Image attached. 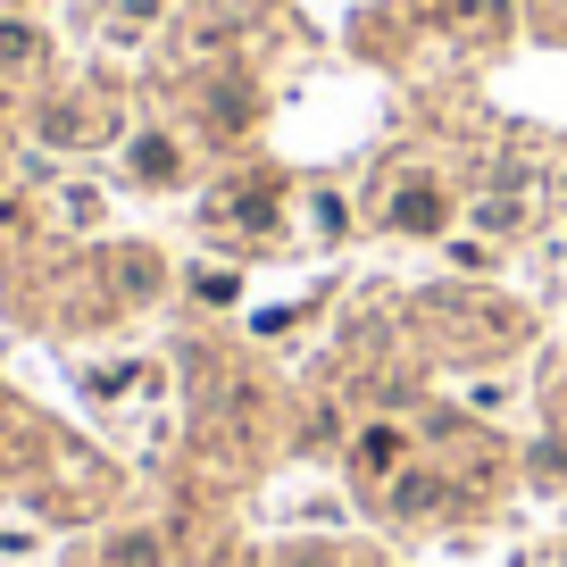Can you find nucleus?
Returning a JSON list of instances; mask_svg holds the SVG:
<instances>
[{"label": "nucleus", "mask_w": 567, "mask_h": 567, "mask_svg": "<svg viewBox=\"0 0 567 567\" xmlns=\"http://www.w3.org/2000/svg\"><path fill=\"white\" fill-rule=\"evenodd\" d=\"M134 167H142L151 184H167V176H176V151H167V142H142V151H134Z\"/></svg>", "instance_id": "nucleus-1"}, {"label": "nucleus", "mask_w": 567, "mask_h": 567, "mask_svg": "<svg viewBox=\"0 0 567 567\" xmlns=\"http://www.w3.org/2000/svg\"><path fill=\"white\" fill-rule=\"evenodd\" d=\"M434 217H443L434 193H401V226H434Z\"/></svg>", "instance_id": "nucleus-2"}, {"label": "nucleus", "mask_w": 567, "mask_h": 567, "mask_svg": "<svg viewBox=\"0 0 567 567\" xmlns=\"http://www.w3.org/2000/svg\"><path fill=\"white\" fill-rule=\"evenodd\" d=\"M0 59H34V34H18V25H0Z\"/></svg>", "instance_id": "nucleus-3"}]
</instances>
